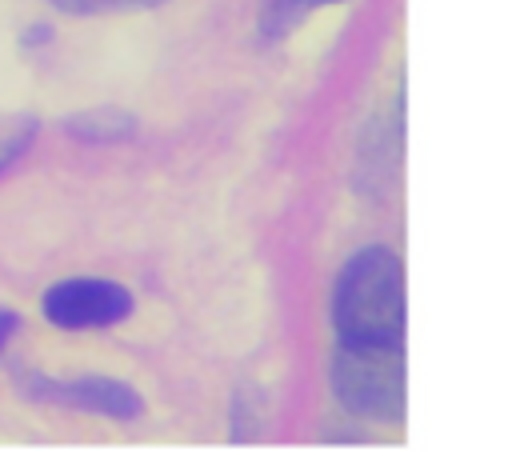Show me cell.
<instances>
[{"instance_id": "obj_1", "label": "cell", "mask_w": 512, "mask_h": 460, "mask_svg": "<svg viewBox=\"0 0 512 460\" xmlns=\"http://www.w3.org/2000/svg\"><path fill=\"white\" fill-rule=\"evenodd\" d=\"M340 344H404V264L392 248L356 252L332 292Z\"/></svg>"}, {"instance_id": "obj_2", "label": "cell", "mask_w": 512, "mask_h": 460, "mask_svg": "<svg viewBox=\"0 0 512 460\" xmlns=\"http://www.w3.org/2000/svg\"><path fill=\"white\" fill-rule=\"evenodd\" d=\"M332 392L336 400L368 420H404L408 380L400 344H340L332 356Z\"/></svg>"}, {"instance_id": "obj_3", "label": "cell", "mask_w": 512, "mask_h": 460, "mask_svg": "<svg viewBox=\"0 0 512 460\" xmlns=\"http://www.w3.org/2000/svg\"><path fill=\"white\" fill-rule=\"evenodd\" d=\"M128 312H132V292L112 280L80 276V280H60L44 292V316L68 332L120 324Z\"/></svg>"}, {"instance_id": "obj_4", "label": "cell", "mask_w": 512, "mask_h": 460, "mask_svg": "<svg viewBox=\"0 0 512 460\" xmlns=\"http://www.w3.org/2000/svg\"><path fill=\"white\" fill-rule=\"evenodd\" d=\"M24 392L44 404L76 408V412H96L112 420H132L144 412V400L136 388L108 380V376H80V380H52V376H28Z\"/></svg>"}, {"instance_id": "obj_5", "label": "cell", "mask_w": 512, "mask_h": 460, "mask_svg": "<svg viewBox=\"0 0 512 460\" xmlns=\"http://www.w3.org/2000/svg\"><path fill=\"white\" fill-rule=\"evenodd\" d=\"M76 140H88V144H112V140H128L136 132V120L120 108H84L80 116H72L64 124Z\"/></svg>"}, {"instance_id": "obj_6", "label": "cell", "mask_w": 512, "mask_h": 460, "mask_svg": "<svg viewBox=\"0 0 512 460\" xmlns=\"http://www.w3.org/2000/svg\"><path fill=\"white\" fill-rule=\"evenodd\" d=\"M328 4H340V0H272L264 20H260V36L264 40H280L292 28H300L316 8H328Z\"/></svg>"}, {"instance_id": "obj_7", "label": "cell", "mask_w": 512, "mask_h": 460, "mask_svg": "<svg viewBox=\"0 0 512 460\" xmlns=\"http://www.w3.org/2000/svg\"><path fill=\"white\" fill-rule=\"evenodd\" d=\"M36 132H40L36 116H28V112H0V176L32 148Z\"/></svg>"}, {"instance_id": "obj_8", "label": "cell", "mask_w": 512, "mask_h": 460, "mask_svg": "<svg viewBox=\"0 0 512 460\" xmlns=\"http://www.w3.org/2000/svg\"><path fill=\"white\" fill-rule=\"evenodd\" d=\"M68 16H100V12H124V8H156L164 0H52Z\"/></svg>"}, {"instance_id": "obj_9", "label": "cell", "mask_w": 512, "mask_h": 460, "mask_svg": "<svg viewBox=\"0 0 512 460\" xmlns=\"http://www.w3.org/2000/svg\"><path fill=\"white\" fill-rule=\"evenodd\" d=\"M16 324H20V316H16V312H8V308H0V352H4V344L12 340Z\"/></svg>"}]
</instances>
